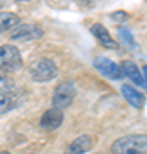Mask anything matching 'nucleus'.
Masks as SVG:
<instances>
[{
    "mask_svg": "<svg viewBox=\"0 0 147 154\" xmlns=\"http://www.w3.org/2000/svg\"><path fill=\"white\" fill-rule=\"evenodd\" d=\"M111 154H147V135L132 134L120 137L111 146Z\"/></svg>",
    "mask_w": 147,
    "mask_h": 154,
    "instance_id": "f257e3e1",
    "label": "nucleus"
},
{
    "mask_svg": "<svg viewBox=\"0 0 147 154\" xmlns=\"http://www.w3.org/2000/svg\"><path fill=\"white\" fill-rule=\"evenodd\" d=\"M57 74H58L57 65L50 58H39L31 65V77L36 82H48L57 77Z\"/></svg>",
    "mask_w": 147,
    "mask_h": 154,
    "instance_id": "f03ea898",
    "label": "nucleus"
},
{
    "mask_svg": "<svg viewBox=\"0 0 147 154\" xmlns=\"http://www.w3.org/2000/svg\"><path fill=\"white\" fill-rule=\"evenodd\" d=\"M22 65V58L17 46L0 45V70H16Z\"/></svg>",
    "mask_w": 147,
    "mask_h": 154,
    "instance_id": "7ed1b4c3",
    "label": "nucleus"
},
{
    "mask_svg": "<svg viewBox=\"0 0 147 154\" xmlns=\"http://www.w3.org/2000/svg\"><path fill=\"white\" fill-rule=\"evenodd\" d=\"M75 98V86L72 82H62L57 86L53 93V98H51V103H53V108H58V110H63L67 106H70V103Z\"/></svg>",
    "mask_w": 147,
    "mask_h": 154,
    "instance_id": "20e7f679",
    "label": "nucleus"
},
{
    "mask_svg": "<svg viewBox=\"0 0 147 154\" xmlns=\"http://www.w3.org/2000/svg\"><path fill=\"white\" fill-rule=\"evenodd\" d=\"M41 36H43V29L36 24H17L11 31V39H17V41H33V39H39Z\"/></svg>",
    "mask_w": 147,
    "mask_h": 154,
    "instance_id": "39448f33",
    "label": "nucleus"
},
{
    "mask_svg": "<svg viewBox=\"0 0 147 154\" xmlns=\"http://www.w3.org/2000/svg\"><path fill=\"white\" fill-rule=\"evenodd\" d=\"M94 67L98 69L104 77H109V79H113V81H120L121 79V70L120 67L116 65L115 62H111L109 58H103V57H99L94 60Z\"/></svg>",
    "mask_w": 147,
    "mask_h": 154,
    "instance_id": "423d86ee",
    "label": "nucleus"
},
{
    "mask_svg": "<svg viewBox=\"0 0 147 154\" xmlns=\"http://www.w3.org/2000/svg\"><path fill=\"white\" fill-rule=\"evenodd\" d=\"M63 122V111L58 110V108H50L43 113L41 120H39V125L43 127L44 130H55L58 128Z\"/></svg>",
    "mask_w": 147,
    "mask_h": 154,
    "instance_id": "0eeeda50",
    "label": "nucleus"
},
{
    "mask_svg": "<svg viewBox=\"0 0 147 154\" xmlns=\"http://www.w3.org/2000/svg\"><path fill=\"white\" fill-rule=\"evenodd\" d=\"M91 33H93V34H94V38L99 41V45H103V46H106V48H118L116 41L111 38L109 31L104 28L103 24H99V22L93 24V26H91Z\"/></svg>",
    "mask_w": 147,
    "mask_h": 154,
    "instance_id": "6e6552de",
    "label": "nucleus"
},
{
    "mask_svg": "<svg viewBox=\"0 0 147 154\" xmlns=\"http://www.w3.org/2000/svg\"><path fill=\"white\" fill-rule=\"evenodd\" d=\"M120 70H121L123 75H127L128 79H132L137 86H144V88L147 86V81L140 75L139 67H137L132 60H123V62H121V63H120Z\"/></svg>",
    "mask_w": 147,
    "mask_h": 154,
    "instance_id": "1a4fd4ad",
    "label": "nucleus"
},
{
    "mask_svg": "<svg viewBox=\"0 0 147 154\" xmlns=\"http://www.w3.org/2000/svg\"><path fill=\"white\" fill-rule=\"evenodd\" d=\"M94 146V139L91 135H81V137H77L74 142H70L69 149H67V152L69 154H84L87 151H91Z\"/></svg>",
    "mask_w": 147,
    "mask_h": 154,
    "instance_id": "9d476101",
    "label": "nucleus"
},
{
    "mask_svg": "<svg viewBox=\"0 0 147 154\" xmlns=\"http://www.w3.org/2000/svg\"><path fill=\"white\" fill-rule=\"evenodd\" d=\"M121 94H123V98H125L133 108H137V110H142L144 105H145L144 94H140L137 89L132 88V86H121Z\"/></svg>",
    "mask_w": 147,
    "mask_h": 154,
    "instance_id": "9b49d317",
    "label": "nucleus"
},
{
    "mask_svg": "<svg viewBox=\"0 0 147 154\" xmlns=\"http://www.w3.org/2000/svg\"><path fill=\"white\" fill-rule=\"evenodd\" d=\"M19 24V17L14 12H0V33L9 31Z\"/></svg>",
    "mask_w": 147,
    "mask_h": 154,
    "instance_id": "f8f14e48",
    "label": "nucleus"
},
{
    "mask_svg": "<svg viewBox=\"0 0 147 154\" xmlns=\"http://www.w3.org/2000/svg\"><path fill=\"white\" fill-rule=\"evenodd\" d=\"M17 105V98L16 94L9 93H0V115H4L7 111H11L12 108H16Z\"/></svg>",
    "mask_w": 147,
    "mask_h": 154,
    "instance_id": "ddd939ff",
    "label": "nucleus"
},
{
    "mask_svg": "<svg viewBox=\"0 0 147 154\" xmlns=\"http://www.w3.org/2000/svg\"><path fill=\"white\" fill-rule=\"evenodd\" d=\"M12 88H14V81L11 77L0 74V93H9Z\"/></svg>",
    "mask_w": 147,
    "mask_h": 154,
    "instance_id": "4468645a",
    "label": "nucleus"
},
{
    "mask_svg": "<svg viewBox=\"0 0 147 154\" xmlns=\"http://www.w3.org/2000/svg\"><path fill=\"white\" fill-rule=\"evenodd\" d=\"M111 17H113L115 21H118V19H127V14H121V12H118V14H113Z\"/></svg>",
    "mask_w": 147,
    "mask_h": 154,
    "instance_id": "2eb2a0df",
    "label": "nucleus"
},
{
    "mask_svg": "<svg viewBox=\"0 0 147 154\" xmlns=\"http://www.w3.org/2000/svg\"><path fill=\"white\" fill-rule=\"evenodd\" d=\"M144 74H145V77H147V67H144ZM147 81V79H145Z\"/></svg>",
    "mask_w": 147,
    "mask_h": 154,
    "instance_id": "dca6fc26",
    "label": "nucleus"
},
{
    "mask_svg": "<svg viewBox=\"0 0 147 154\" xmlns=\"http://www.w3.org/2000/svg\"><path fill=\"white\" fill-rule=\"evenodd\" d=\"M0 154H11V152H7V151H4V152H0Z\"/></svg>",
    "mask_w": 147,
    "mask_h": 154,
    "instance_id": "f3484780",
    "label": "nucleus"
},
{
    "mask_svg": "<svg viewBox=\"0 0 147 154\" xmlns=\"http://www.w3.org/2000/svg\"><path fill=\"white\" fill-rule=\"evenodd\" d=\"M19 2H21V0H19ZM24 2H26V0H24Z\"/></svg>",
    "mask_w": 147,
    "mask_h": 154,
    "instance_id": "a211bd4d",
    "label": "nucleus"
}]
</instances>
